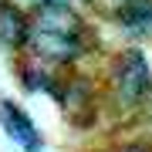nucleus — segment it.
<instances>
[{
	"label": "nucleus",
	"mask_w": 152,
	"mask_h": 152,
	"mask_svg": "<svg viewBox=\"0 0 152 152\" xmlns=\"http://www.w3.org/2000/svg\"><path fill=\"white\" fill-rule=\"evenodd\" d=\"M112 17L132 37H149L152 34V0H118Z\"/></svg>",
	"instance_id": "0eeeda50"
},
{
	"label": "nucleus",
	"mask_w": 152,
	"mask_h": 152,
	"mask_svg": "<svg viewBox=\"0 0 152 152\" xmlns=\"http://www.w3.org/2000/svg\"><path fill=\"white\" fill-rule=\"evenodd\" d=\"M139 118H142V129L152 132V95H149V102L142 105V112H139Z\"/></svg>",
	"instance_id": "1a4fd4ad"
},
{
	"label": "nucleus",
	"mask_w": 152,
	"mask_h": 152,
	"mask_svg": "<svg viewBox=\"0 0 152 152\" xmlns=\"http://www.w3.org/2000/svg\"><path fill=\"white\" fill-rule=\"evenodd\" d=\"M17 81L27 95H51L58 102L61 95V81H64V75H58L51 64H44L37 58H20V64H17Z\"/></svg>",
	"instance_id": "423d86ee"
},
{
	"label": "nucleus",
	"mask_w": 152,
	"mask_h": 152,
	"mask_svg": "<svg viewBox=\"0 0 152 152\" xmlns=\"http://www.w3.org/2000/svg\"><path fill=\"white\" fill-rule=\"evenodd\" d=\"M105 112L115 118H139L152 95V54L142 44L115 51L105 68Z\"/></svg>",
	"instance_id": "f03ea898"
},
{
	"label": "nucleus",
	"mask_w": 152,
	"mask_h": 152,
	"mask_svg": "<svg viewBox=\"0 0 152 152\" xmlns=\"http://www.w3.org/2000/svg\"><path fill=\"white\" fill-rule=\"evenodd\" d=\"M58 105L75 129H91L105 108V88L85 71H68L64 81H61Z\"/></svg>",
	"instance_id": "7ed1b4c3"
},
{
	"label": "nucleus",
	"mask_w": 152,
	"mask_h": 152,
	"mask_svg": "<svg viewBox=\"0 0 152 152\" xmlns=\"http://www.w3.org/2000/svg\"><path fill=\"white\" fill-rule=\"evenodd\" d=\"M95 51V27L71 4H34L31 7V48L27 54L51 68L75 71Z\"/></svg>",
	"instance_id": "f257e3e1"
},
{
	"label": "nucleus",
	"mask_w": 152,
	"mask_h": 152,
	"mask_svg": "<svg viewBox=\"0 0 152 152\" xmlns=\"http://www.w3.org/2000/svg\"><path fill=\"white\" fill-rule=\"evenodd\" d=\"M102 152H152L149 139H129V142H115V145L102 149Z\"/></svg>",
	"instance_id": "6e6552de"
},
{
	"label": "nucleus",
	"mask_w": 152,
	"mask_h": 152,
	"mask_svg": "<svg viewBox=\"0 0 152 152\" xmlns=\"http://www.w3.org/2000/svg\"><path fill=\"white\" fill-rule=\"evenodd\" d=\"M0 129H4V135L20 152H41L44 149L41 129L34 125V118L14 102V98H0Z\"/></svg>",
	"instance_id": "20e7f679"
},
{
	"label": "nucleus",
	"mask_w": 152,
	"mask_h": 152,
	"mask_svg": "<svg viewBox=\"0 0 152 152\" xmlns=\"http://www.w3.org/2000/svg\"><path fill=\"white\" fill-rule=\"evenodd\" d=\"M37 4H71V0H37Z\"/></svg>",
	"instance_id": "9d476101"
},
{
	"label": "nucleus",
	"mask_w": 152,
	"mask_h": 152,
	"mask_svg": "<svg viewBox=\"0 0 152 152\" xmlns=\"http://www.w3.org/2000/svg\"><path fill=\"white\" fill-rule=\"evenodd\" d=\"M0 48L27 54L31 48V10L17 0H0Z\"/></svg>",
	"instance_id": "39448f33"
}]
</instances>
